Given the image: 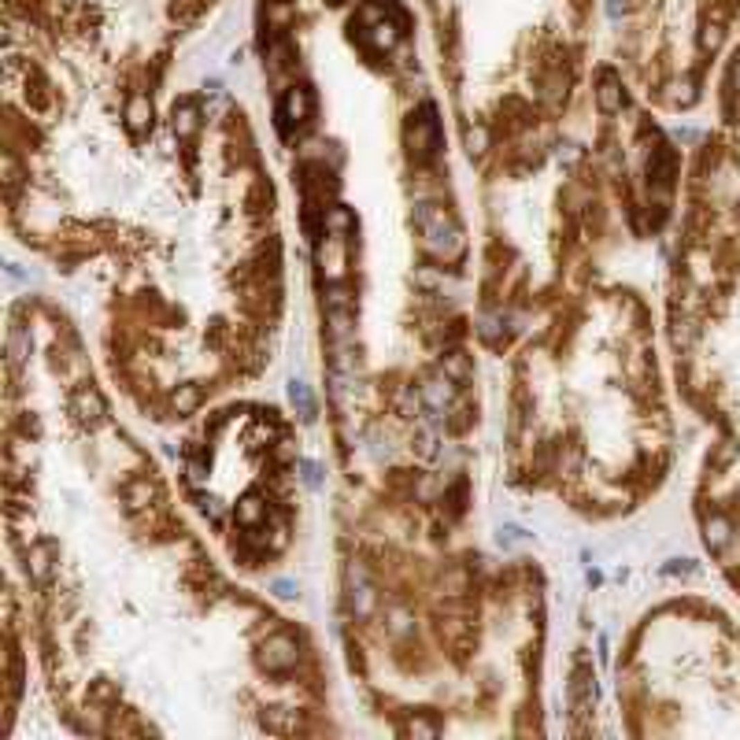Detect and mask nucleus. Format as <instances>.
I'll list each match as a JSON object with an SVG mask.
<instances>
[{
    "mask_svg": "<svg viewBox=\"0 0 740 740\" xmlns=\"http://www.w3.org/2000/svg\"><path fill=\"white\" fill-rule=\"evenodd\" d=\"M467 370H470L467 356H452V359H448V374H452V378H467Z\"/></svg>",
    "mask_w": 740,
    "mask_h": 740,
    "instance_id": "nucleus-12",
    "label": "nucleus"
},
{
    "mask_svg": "<svg viewBox=\"0 0 740 740\" xmlns=\"http://www.w3.org/2000/svg\"><path fill=\"white\" fill-rule=\"evenodd\" d=\"M293 404H300L304 411H311V396H307L304 385H293Z\"/></svg>",
    "mask_w": 740,
    "mask_h": 740,
    "instance_id": "nucleus-13",
    "label": "nucleus"
},
{
    "mask_svg": "<svg viewBox=\"0 0 740 740\" xmlns=\"http://www.w3.org/2000/svg\"><path fill=\"white\" fill-rule=\"evenodd\" d=\"M52 559V544H37L34 552H30V570H34V577H48V563Z\"/></svg>",
    "mask_w": 740,
    "mask_h": 740,
    "instance_id": "nucleus-9",
    "label": "nucleus"
},
{
    "mask_svg": "<svg viewBox=\"0 0 740 740\" xmlns=\"http://www.w3.org/2000/svg\"><path fill=\"white\" fill-rule=\"evenodd\" d=\"M596 100H599V108H604V111H618V108H622V100H626V96H622V85H618V78H615V74H611V71H604V74H599Z\"/></svg>",
    "mask_w": 740,
    "mask_h": 740,
    "instance_id": "nucleus-7",
    "label": "nucleus"
},
{
    "mask_svg": "<svg viewBox=\"0 0 740 740\" xmlns=\"http://www.w3.org/2000/svg\"><path fill=\"white\" fill-rule=\"evenodd\" d=\"M411 152L418 159H430L437 152V119H433V108H422V115L411 123Z\"/></svg>",
    "mask_w": 740,
    "mask_h": 740,
    "instance_id": "nucleus-4",
    "label": "nucleus"
},
{
    "mask_svg": "<svg viewBox=\"0 0 740 740\" xmlns=\"http://www.w3.org/2000/svg\"><path fill=\"white\" fill-rule=\"evenodd\" d=\"M296 656H300V648H296V637H293V633H274V637H267L260 662H263L267 670L278 674V670L296 667Z\"/></svg>",
    "mask_w": 740,
    "mask_h": 740,
    "instance_id": "nucleus-2",
    "label": "nucleus"
},
{
    "mask_svg": "<svg viewBox=\"0 0 740 740\" xmlns=\"http://www.w3.org/2000/svg\"><path fill=\"white\" fill-rule=\"evenodd\" d=\"M418 230H422V244L426 252H433L437 260H459L467 249L463 230L455 226V219L444 208H418Z\"/></svg>",
    "mask_w": 740,
    "mask_h": 740,
    "instance_id": "nucleus-1",
    "label": "nucleus"
},
{
    "mask_svg": "<svg viewBox=\"0 0 740 740\" xmlns=\"http://www.w3.org/2000/svg\"><path fill=\"white\" fill-rule=\"evenodd\" d=\"M311 108H315L311 93L304 89V85H293V89L282 96V104H278V126H282V130H289V123H307Z\"/></svg>",
    "mask_w": 740,
    "mask_h": 740,
    "instance_id": "nucleus-3",
    "label": "nucleus"
},
{
    "mask_svg": "<svg viewBox=\"0 0 740 740\" xmlns=\"http://www.w3.org/2000/svg\"><path fill=\"white\" fill-rule=\"evenodd\" d=\"M174 407L178 411H192V407H197V389H181L174 396Z\"/></svg>",
    "mask_w": 740,
    "mask_h": 740,
    "instance_id": "nucleus-11",
    "label": "nucleus"
},
{
    "mask_svg": "<svg viewBox=\"0 0 740 740\" xmlns=\"http://www.w3.org/2000/svg\"><path fill=\"white\" fill-rule=\"evenodd\" d=\"M200 130V108L197 100H178L174 104V134L178 137H192Z\"/></svg>",
    "mask_w": 740,
    "mask_h": 740,
    "instance_id": "nucleus-6",
    "label": "nucleus"
},
{
    "mask_svg": "<svg viewBox=\"0 0 740 740\" xmlns=\"http://www.w3.org/2000/svg\"><path fill=\"white\" fill-rule=\"evenodd\" d=\"M263 511H267V507H263V503H260V500H255V496H249V500H244V503H241V507H237V522H244V525H252V522H255V518H260V514H263Z\"/></svg>",
    "mask_w": 740,
    "mask_h": 740,
    "instance_id": "nucleus-10",
    "label": "nucleus"
},
{
    "mask_svg": "<svg viewBox=\"0 0 740 740\" xmlns=\"http://www.w3.org/2000/svg\"><path fill=\"white\" fill-rule=\"evenodd\" d=\"M126 126H130V134H148V126H152V100H148L145 93L130 96V104H126Z\"/></svg>",
    "mask_w": 740,
    "mask_h": 740,
    "instance_id": "nucleus-5",
    "label": "nucleus"
},
{
    "mask_svg": "<svg viewBox=\"0 0 740 740\" xmlns=\"http://www.w3.org/2000/svg\"><path fill=\"white\" fill-rule=\"evenodd\" d=\"M74 415H82V418H100V415H104L100 392H96V389H82L78 396H74Z\"/></svg>",
    "mask_w": 740,
    "mask_h": 740,
    "instance_id": "nucleus-8",
    "label": "nucleus"
}]
</instances>
